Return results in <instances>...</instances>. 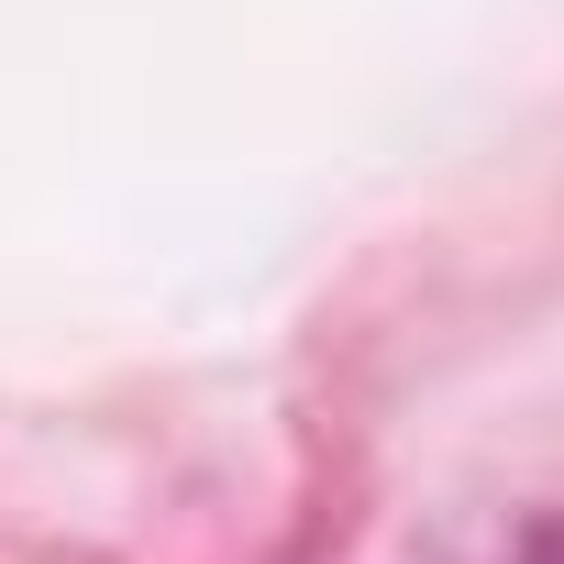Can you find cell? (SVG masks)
<instances>
[{"mask_svg":"<svg viewBox=\"0 0 564 564\" xmlns=\"http://www.w3.org/2000/svg\"><path fill=\"white\" fill-rule=\"evenodd\" d=\"M531 564H564V531H542V542H531Z\"/></svg>","mask_w":564,"mask_h":564,"instance_id":"1","label":"cell"}]
</instances>
